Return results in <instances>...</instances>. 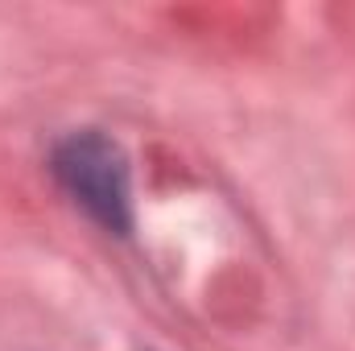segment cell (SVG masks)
<instances>
[{
    "instance_id": "cell-1",
    "label": "cell",
    "mask_w": 355,
    "mask_h": 351,
    "mask_svg": "<svg viewBox=\"0 0 355 351\" xmlns=\"http://www.w3.org/2000/svg\"><path fill=\"white\" fill-rule=\"evenodd\" d=\"M50 170L58 178V186L103 232L112 236L132 232V170H128L124 149L112 137L95 128H79L62 137L50 153Z\"/></svg>"
}]
</instances>
